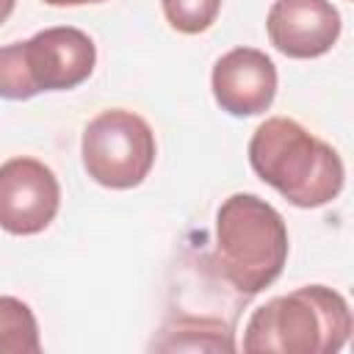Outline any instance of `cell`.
<instances>
[{
    "instance_id": "6da1fadb",
    "label": "cell",
    "mask_w": 354,
    "mask_h": 354,
    "mask_svg": "<svg viewBox=\"0 0 354 354\" xmlns=\"http://www.w3.org/2000/svg\"><path fill=\"white\" fill-rule=\"evenodd\" d=\"M249 163L296 207L329 205L346 180L340 155L288 116H271L252 133Z\"/></svg>"
},
{
    "instance_id": "7a4b0ae2",
    "label": "cell",
    "mask_w": 354,
    "mask_h": 354,
    "mask_svg": "<svg viewBox=\"0 0 354 354\" xmlns=\"http://www.w3.org/2000/svg\"><path fill=\"white\" fill-rule=\"evenodd\" d=\"M288 227L274 205L254 194H232L216 213L213 266L241 296L266 290L285 268Z\"/></svg>"
},
{
    "instance_id": "3957f363",
    "label": "cell",
    "mask_w": 354,
    "mask_h": 354,
    "mask_svg": "<svg viewBox=\"0 0 354 354\" xmlns=\"http://www.w3.org/2000/svg\"><path fill=\"white\" fill-rule=\"evenodd\" d=\"M348 301L326 285H304L257 307L243 329V351L335 354L348 343Z\"/></svg>"
},
{
    "instance_id": "277c9868",
    "label": "cell",
    "mask_w": 354,
    "mask_h": 354,
    "mask_svg": "<svg viewBox=\"0 0 354 354\" xmlns=\"http://www.w3.org/2000/svg\"><path fill=\"white\" fill-rule=\"evenodd\" d=\"M83 166L105 188L127 191L144 183L155 163V133L144 116L111 108L97 113L83 130Z\"/></svg>"
},
{
    "instance_id": "5b68a950",
    "label": "cell",
    "mask_w": 354,
    "mask_h": 354,
    "mask_svg": "<svg viewBox=\"0 0 354 354\" xmlns=\"http://www.w3.org/2000/svg\"><path fill=\"white\" fill-rule=\"evenodd\" d=\"M61 205V185L36 158H11L0 166V230L36 235L50 227Z\"/></svg>"
},
{
    "instance_id": "8992f818",
    "label": "cell",
    "mask_w": 354,
    "mask_h": 354,
    "mask_svg": "<svg viewBox=\"0 0 354 354\" xmlns=\"http://www.w3.org/2000/svg\"><path fill=\"white\" fill-rule=\"evenodd\" d=\"M25 61L39 91H69L94 72L97 47L80 28L55 25L25 41Z\"/></svg>"
},
{
    "instance_id": "52a82bcc",
    "label": "cell",
    "mask_w": 354,
    "mask_h": 354,
    "mask_svg": "<svg viewBox=\"0 0 354 354\" xmlns=\"http://www.w3.org/2000/svg\"><path fill=\"white\" fill-rule=\"evenodd\" d=\"M210 88L230 116H257L274 102L277 66L263 50L235 47L216 61Z\"/></svg>"
},
{
    "instance_id": "ba28073f",
    "label": "cell",
    "mask_w": 354,
    "mask_h": 354,
    "mask_svg": "<svg viewBox=\"0 0 354 354\" xmlns=\"http://www.w3.org/2000/svg\"><path fill=\"white\" fill-rule=\"evenodd\" d=\"M271 44L288 58H318L340 36V14L329 0H274L266 17Z\"/></svg>"
},
{
    "instance_id": "9c48e42d",
    "label": "cell",
    "mask_w": 354,
    "mask_h": 354,
    "mask_svg": "<svg viewBox=\"0 0 354 354\" xmlns=\"http://www.w3.org/2000/svg\"><path fill=\"white\" fill-rule=\"evenodd\" d=\"M160 351H235L232 326L218 318L177 315L163 324L160 337L152 343Z\"/></svg>"
},
{
    "instance_id": "30bf717a",
    "label": "cell",
    "mask_w": 354,
    "mask_h": 354,
    "mask_svg": "<svg viewBox=\"0 0 354 354\" xmlns=\"http://www.w3.org/2000/svg\"><path fill=\"white\" fill-rule=\"evenodd\" d=\"M41 351L33 310L17 296H0V354Z\"/></svg>"
},
{
    "instance_id": "8fae6325",
    "label": "cell",
    "mask_w": 354,
    "mask_h": 354,
    "mask_svg": "<svg viewBox=\"0 0 354 354\" xmlns=\"http://www.w3.org/2000/svg\"><path fill=\"white\" fill-rule=\"evenodd\" d=\"M39 88L33 86L28 61H25V41H14L0 47V97L3 100H30Z\"/></svg>"
},
{
    "instance_id": "7c38bea8",
    "label": "cell",
    "mask_w": 354,
    "mask_h": 354,
    "mask_svg": "<svg viewBox=\"0 0 354 354\" xmlns=\"http://www.w3.org/2000/svg\"><path fill=\"white\" fill-rule=\"evenodd\" d=\"M160 6L169 25L188 36L207 30L221 11V0H160Z\"/></svg>"
},
{
    "instance_id": "4fadbf2b",
    "label": "cell",
    "mask_w": 354,
    "mask_h": 354,
    "mask_svg": "<svg viewBox=\"0 0 354 354\" xmlns=\"http://www.w3.org/2000/svg\"><path fill=\"white\" fill-rule=\"evenodd\" d=\"M47 6H88V3H105V0H44Z\"/></svg>"
},
{
    "instance_id": "5bb4252c",
    "label": "cell",
    "mask_w": 354,
    "mask_h": 354,
    "mask_svg": "<svg viewBox=\"0 0 354 354\" xmlns=\"http://www.w3.org/2000/svg\"><path fill=\"white\" fill-rule=\"evenodd\" d=\"M14 6H17V0H0V25H3V22L11 17Z\"/></svg>"
}]
</instances>
